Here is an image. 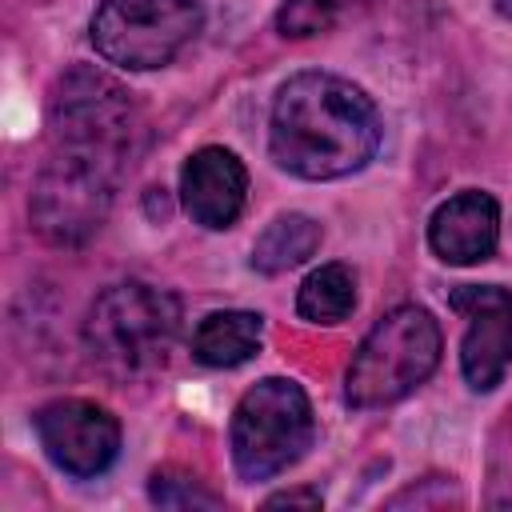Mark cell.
Instances as JSON below:
<instances>
[{"instance_id":"16","label":"cell","mask_w":512,"mask_h":512,"mask_svg":"<svg viewBox=\"0 0 512 512\" xmlns=\"http://www.w3.org/2000/svg\"><path fill=\"white\" fill-rule=\"evenodd\" d=\"M148 496L160 508H220V496L212 488H204V480H196L192 472H180V468L156 472L148 484Z\"/></svg>"},{"instance_id":"1","label":"cell","mask_w":512,"mask_h":512,"mask_svg":"<svg viewBox=\"0 0 512 512\" xmlns=\"http://www.w3.org/2000/svg\"><path fill=\"white\" fill-rule=\"evenodd\" d=\"M272 156L304 180H336L364 168L380 148V112L348 80L328 72L292 76L272 100Z\"/></svg>"},{"instance_id":"10","label":"cell","mask_w":512,"mask_h":512,"mask_svg":"<svg viewBox=\"0 0 512 512\" xmlns=\"http://www.w3.org/2000/svg\"><path fill=\"white\" fill-rule=\"evenodd\" d=\"M248 196V172L228 148H200L180 168L184 212L200 228H232Z\"/></svg>"},{"instance_id":"4","label":"cell","mask_w":512,"mask_h":512,"mask_svg":"<svg viewBox=\"0 0 512 512\" xmlns=\"http://www.w3.org/2000/svg\"><path fill=\"white\" fill-rule=\"evenodd\" d=\"M440 364V324L428 308L400 304L372 324L348 364V404L384 408L420 388Z\"/></svg>"},{"instance_id":"7","label":"cell","mask_w":512,"mask_h":512,"mask_svg":"<svg viewBox=\"0 0 512 512\" xmlns=\"http://www.w3.org/2000/svg\"><path fill=\"white\" fill-rule=\"evenodd\" d=\"M116 184L120 180H112L108 172L64 152H52L32 188L36 232L52 244H84L104 224Z\"/></svg>"},{"instance_id":"14","label":"cell","mask_w":512,"mask_h":512,"mask_svg":"<svg viewBox=\"0 0 512 512\" xmlns=\"http://www.w3.org/2000/svg\"><path fill=\"white\" fill-rule=\"evenodd\" d=\"M356 304V276L348 264H320L296 296V312L312 324H336Z\"/></svg>"},{"instance_id":"13","label":"cell","mask_w":512,"mask_h":512,"mask_svg":"<svg viewBox=\"0 0 512 512\" xmlns=\"http://www.w3.org/2000/svg\"><path fill=\"white\" fill-rule=\"evenodd\" d=\"M320 248V224L304 212H288L276 216L252 244V268L256 272H288L296 264H304L312 252Z\"/></svg>"},{"instance_id":"11","label":"cell","mask_w":512,"mask_h":512,"mask_svg":"<svg viewBox=\"0 0 512 512\" xmlns=\"http://www.w3.org/2000/svg\"><path fill=\"white\" fill-rule=\"evenodd\" d=\"M500 204L488 192H460L432 212L428 244L448 264H480L496 252Z\"/></svg>"},{"instance_id":"6","label":"cell","mask_w":512,"mask_h":512,"mask_svg":"<svg viewBox=\"0 0 512 512\" xmlns=\"http://www.w3.org/2000/svg\"><path fill=\"white\" fill-rule=\"evenodd\" d=\"M200 24V0H104L88 32L108 64L148 72L192 44Z\"/></svg>"},{"instance_id":"3","label":"cell","mask_w":512,"mask_h":512,"mask_svg":"<svg viewBox=\"0 0 512 512\" xmlns=\"http://www.w3.org/2000/svg\"><path fill=\"white\" fill-rule=\"evenodd\" d=\"M176 328L180 304L172 292L144 280H124L96 296L84 320V344L112 376H148L168 360Z\"/></svg>"},{"instance_id":"12","label":"cell","mask_w":512,"mask_h":512,"mask_svg":"<svg viewBox=\"0 0 512 512\" xmlns=\"http://www.w3.org/2000/svg\"><path fill=\"white\" fill-rule=\"evenodd\" d=\"M260 332H264V324L256 312H240V308L212 312L200 320V328L192 336V356L208 368H236L256 356Z\"/></svg>"},{"instance_id":"2","label":"cell","mask_w":512,"mask_h":512,"mask_svg":"<svg viewBox=\"0 0 512 512\" xmlns=\"http://www.w3.org/2000/svg\"><path fill=\"white\" fill-rule=\"evenodd\" d=\"M52 152L84 160L120 180L144 148V116L132 92L100 68H68L48 104Z\"/></svg>"},{"instance_id":"8","label":"cell","mask_w":512,"mask_h":512,"mask_svg":"<svg viewBox=\"0 0 512 512\" xmlns=\"http://www.w3.org/2000/svg\"><path fill=\"white\" fill-rule=\"evenodd\" d=\"M40 448L68 476H100L120 452V424L108 408L92 400H52L36 412Z\"/></svg>"},{"instance_id":"17","label":"cell","mask_w":512,"mask_h":512,"mask_svg":"<svg viewBox=\"0 0 512 512\" xmlns=\"http://www.w3.org/2000/svg\"><path fill=\"white\" fill-rule=\"evenodd\" d=\"M268 508H320V492L312 488H292V492H276L264 500Z\"/></svg>"},{"instance_id":"9","label":"cell","mask_w":512,"mask_h":512,"mask_svg":"<svg viewBox=\"0 0 512 512\" xmlns=\"http://www.w3.org/2000/svg\"><path fill=\"white\" fill-rule=\"evenodd\" d=\"M464 320V344H460V368L464 380L476 392H488L500 384V376L512 368V292L496 284H464L448 300Z\"/></svg>"},{"instance_id":"15","label":"cell","mask_w":512,"mask_h":512,"mask_svg":"<svg viewBox=\"0 0 512 512\" xmlns=\"http://www.w3.org/2000/svg\"><path fill=\"white\" fill-rule=\"evenodd\" d=\"M376 0H284L276 28L288 40H304V36H320L340 28L344 20H356L372 8Z\"/></svg>"},{"instance_id":"5","label":"cell","mask_w":512,"mask_h":512,"mask_svg":"<svg viewBox=\"0 0 512 512\" xmlns=\"http://www.w3.org/2000/svg\"><path fill=\"white\" fill-rule=\"evenodd\" d=\"M312 444V404L300 384L268 376L232 412V464L244 480H268L296 464Z\"/></svg>"}]
</instances>
